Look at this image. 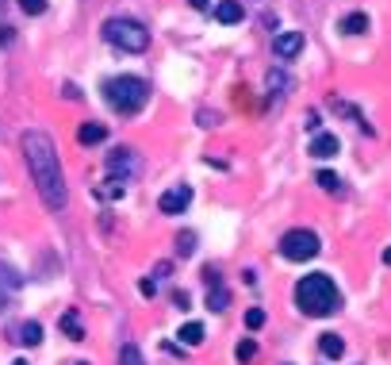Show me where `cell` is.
<instances>
[{"mask_svg": "<svg viewBox=\"0 0 391 365\" xmlns=\"http://www.w3.org/2000/svg\"><path fill=\"white\" fill-rule=\"evenodd\" d=\"M23 158H27V170L35 177V188L43 196V204L50 211L66 208V181H61V165H58V150H54L50 135L46 131H27L23 135Z\"/></svg>", "mask_w": 391, "mask_h": 365, "instance_id": "1", "label": "cell"}, {"mask_svg": "<svg viewBox=\"0 0 391 365\" xmlns=\"http://www.w3.org/2000/svg\"><path fill=\"white\" fill-rule=\"evenodd\" d=\"M296 304H299V311H307L311 319H326L342 308V292H337L330 273H311V277H299Z\"/></svg>", "mask_w": 391, "mask_h": 365, "instance_id": "2", "label": "cell"}, {"mask_svg": "<svg viewBox=\"0 0 391 365\" xmlns=\"http://www.w3.org/2000/svg\"><path fill=\"white\" fill-rule=\"evenodd\" d=\"M104 100L112 104V112H119V116H135V112H142L146 100H150V85H146L142 77L119 73V77H112L104 85Z\"/></svg>", "mask_w": 391, "mask_h": 365, "instance_id": "3", "label": "cell"}, {"mask_svg": "<svg viewBox=\"0 0 391 365\" xmlns=\"http://www.w3.org/2000/svg\"><path fill=\"white\" fill-rule=\"evenodd\" d=\"M104 43H112L115 50H127V54H142V50L150 47V31H146L138 20L112 16L104 24Z\"/></svg>", "mask_w": 391, "mask_h": 365, "instance_id": "4", "label": "cell"}, {"mask_svg": "<svg viewBox=\"0 0 391 365\" xmlns=\"http://www.w3.org/2000/svg\"><path fill=\"white\" fill-rule=\"evenodd\" d=\"M319 250H322L319 234L307 231V227H296V231H288L280 239V258H288V262H311Z\"/></svg>", "mask_w": 391, "mask_h": 365, "instance_id": "5", "label": "cell"}, {"mask_svg": "<svg viewBox=\"0 0 391 365\" xmlns=\"http://www.w3.org/2000/svg\"><path fill=\"white\" fill-rule=\"evenodd\" d=\"M138 170H142V162H138L135 150L119 147V150H112V154H107V177L130 181V177H138Z\"/></svg>", "mask_w": 391, "mask_h": 365, "instance_id": "6", "label": "cell"}, {"mask_svg": "<svg viewBox=\"0 0 391 365\" xmlns=\"http://www.w3.org/2000/svg\"><path fill=\"white\" fill-rule=\"evenodd\" d=\"M188 204H192V188H188V185H173L169 193L158 196V208L165 211V216H181Z\"/></svg>", "mask_w": 391, "mask_h": 365, "instance_id": "7", "label": "cell"}, {"mask_svg": "<svg viewBox=\"0 0 391 365\" xmlns=\"http://www.w3.org/2000/svg\"><path fill=\"white\" fill-rule=\"evenodd\" d=\"M299 50H303V35H299V31H280L273 39V54L280 58V62H291Z\"/></svg>", "mask_w": 391, "mask_h": 365, "instance_id": "8", "label": "cell"}, {"mask_svg": "<svg viewBox=\"0 0 391 365\" xmlns=\"http://www.w3.org/2000/svg\"><path fill=\"white\" fill-rule=\"evenodd\" d=\"M337 150H342V142H337V135H330V131H319L311 139V158H322V162H326V158H334Z\"/></svg>", "mask_w": 391, "mask_h": 365, "instance_id": "9", "label": "cell"}, {"mask_svg": "<svg viewBox=\"0 0 391 365\" xmlns=\"http://www.w3.org/2000/svg\"><path fill=\"white\" fill-rule=\"evenodd\" d=\"M104 139H107V127L96 124V119H84V124L77 127V142H81V147H100Z\"/></svg>", "mask_w": 391, "mask_h": 365, "instance_id": "10", "label": "cell"}, {"mask_svg": "<svg viewBox=\"0 0 391 365\" xmlns=\"http://www.w3.org/2000/svg\"><path fill=\"white\" fill-rule=\"evenodd\" d=\"M215 20H219V24H242L245 8L238 0H219V4H215Z\"/></svg>", "mask_w": 391, "mask_h": 365, "instance_id": "11", "label": "cell"}, {"mask_svg": "<svg viewBox=\"0 0 391 365\" xmlns=\"http://www.w3.org/2000/svg\"><path fill=\"white\" fill-rule=\"evenodd\" d=\"M319 350L326 357H342L345 354V338H342V334H334V331H326V334H319Z\"/></svg>", "mask_w": 391, "mask_h": 365, "instance_id": "12", "label": "cell"}, {"mask_svg": "<svg viewBox=\"0 0 391 365\" xmlns=\"http://www.w3.org/2000/svg\"><path fill=\"white\" fill-rule=\"evenodd\" d=\"M123 193H127V181H119V177H107L104 185H96V196H100V200H119Z\"/></svg>", "mask_w": 391, "mask_h": 365, "instance_id": "13", "label": "cell"}, {"mask_svg": "<svg viewBox=\"0 0 391 365\" xmlns=\"http://www.w3.org/2000/svg\"><path fill=\"white\" fill-rule=\"evenodd\" d=\"M58 327H61V334H69L73 342H81V338H84V327H81V319H77V311H73V308H69L66 315H61V323H58Z\"/></svg>", "mask_w": 391, "mask_h": 365, "instance_id": "14", "label": "cell"}, {"mask_svg": "<svg viewBox=\"0 0 391 365\" xmlns=\"http://www.w3.org/2000/svg\"><path fill=\"white\" fill-rule=\"evenodd\" d=\"M204 323H184L181 331H176V338L184 342V346H199V342H204Z\"/></svg>", "mask_w": 391, "mask_h": 365, "instance_id": "15", "label": "cell"}, {"mask_svg": "<svg viewBox=\"0 0 391 365\" xmlns=\"http://www.w3.org/2000/svg\"><path fill=\"white\" fill-rule=\"evenodd\" d=\"M342 31L345 35H365L368 31V16L365 12H349V16L342 20Z\"/></svg>", "mask_w": 391, "mask_h": 365, "instance_id": "16", "label": "cell"}, {"mask_svg": "<svg viewBox=\"0 0 391 365\" xmlns=\"http://www.w3.org/2000/svg\"><path fill=\"white\" fill-rule=\"evenodd\" d=\"M288 89H291V77H288V73L268 70V93H273V96H284Z\"/></svg>", "mask_w": 391, "mask_h": 365, "instance_id": "17", "label": "cell"}, {"mask_svg": "<svg viewBox=\"0 0 391 365\" xmlns=\"http://www.w3.org/2000/svg\"><path fill=\"white\" fill-rule=\"evenodd\" d=\"M20 342H23V346H38V342H43V327H38V323H23L20 327Z\"/></svg>", "mask_w": 391, "mask_h": 365, "instance_id": "18", "label": "cell"}, {"mask_svg": "<svg viewBox=\"0 0 391 365\" xmlns=\"http://www.w3.org/2000/svg\"><path fill=\"white\" fill-rule=\"evenodd\" d=\"M227 304H230V292H227L222 285L207 292V308H211V311H227Z\"/></svg>", "mask_w": 391, "mask_h": 365, "instance_id": "19", "label": "cell"}, {"mask_svg": "<svg viewBox=\"0 0 391 365\" xmlns=\"http://www.w3.org/2000/svg\"><path fill=\"white\" fill-rule=\"evenodd\" d=\"M234 357H238V362H242V365H250V362H253V357H257V342H253V338H245V342H238V350H234Z\"/></svg>", "mask_w": 391, "mask_h": 365, "instance_id": "20", "label": "cell"}, {"mask_svg": "<svg viewBox=\"0 0 391 365\" xmlns=\"http://www.w3.org/2000/svg\"><path fill=\"white\" fill-rule=\"evenodd\" d=\"M119 365H142V354H138V346H130V342H127V346L119 350Z\"/></svg>", "mask_w": 391, "mask_h": 365, "instance_id": "21", "label": "cell"}, {"mask_svg": "<svg viewBox=\"0 0 391 365\" xmlns=\"http://www.w3.org/2000/svg\"><path fill=\"white\" fill-rule=\"evenodd\" d=\"M314 181H319V185L326 188V193H337V188H342V181H337V173H330V170H322Z\"/></svg>", "mask_w": 391, "mask_h": 365, "instance_id": "22", "label": "cell"}, {"mask_svg": "<svg viewBox=\"0 0 391 365\" xmlns=\"http://www.w3.org/2000/svg\"><path fill=\"white\" fill-rule=\"evenodd\" d=\"M245 327H250V331H261V327H265V311L250 308V311H245Z\"/></svg>", "mask_w": 391, "mask_h": 365, "instance_id": "23", "label": "cell"}, {"mask_svg": "<svg viewBox=\"0 0 391 365\" xmlns=\"http://www.w3.org/2000/svg\"><path fill=\"white\" fill-rule=\"evenodd\" d=\"M0 285H8V288H20L23 285V277L15 269H8V265H0Z\"/></svg>", "mask_w": 391, "mask_h": 365, "instance_id": "24", "label": "cell"}, {"mask_svg": "<svg viewBox=\"0 0 391 365\" xmlns=\"http://www.w3.org/2000/svg\"><path fill=\"white\" fill-rule=\"evenodd\" d=\"M192 250H196V234H176V254L188 258Z\"/></svg>", "mask_w": 391, "mask_h": 365, "instance_id": "25", "label": "cell"}, {"mask_svg": "<svg viewBox=\"0 0 391 365\" xmlns=\"http://www.w3.org/2000/svg\"><path fill=\"white\" fill-rule=\"evenodd\" d=\"M20 8L27 12V16H43V12H46V0H20Z\"/></svg>", "mask_w": 391, "mask_h": 365, "instance_id": "26", "label": "cell"}, {"mask_svg": "<svg viewBox=\"0 0 391 365\" xmlns=\"http://www.w3.org/2000/svg\"><path fill=\"white\" fill-rule=\"evenodd\" d=\"M138 288H142V296H153V292H158V285H153L150 277H146V281H142V285H138Z\"/></svg>", "mask_w": 391, "mask_h": 365, "instance_id": "27", "label": "cell"}, {"mask_svg": "<svg viewBox=\"0 0 391 365\" xmlns=\"http://www.w3.org/2000/svg\"><path fill=\"white\" fill-rule=\"evenodd\" d=\"M207 4H211V0H192V8H196V12H204Z\"/></svg>", "mask_w": 391, "mask_h": 365, "instance_id": "28", "label": "cell"}, {"mask_svg": "<svg viewBox=\"0 0 391 365\" xmlns=\"http://www.w3.org/2000/svg\"><path fill=\"white\" fill-rule=\"evenodd\" d=\"M383 262H388V265H391V246H388V250H383Z\"/></svg>", "mask_w": 391, "mask_h": 365, "instance_id": "29", "label": "cell"}, {"mask_svg": "<svg viewBox=\"0 0 391 365\" xmlns=\"http://www.w3.org/2000/svg\"><path fill=\"white\" fill-rule=\"evenodd\" d=\"M12 365H27V362H23V357H20V362H12Z\"/></svg>", "mask_w": 391, "mask_h": 365, "instance_id": "30", "label": "cell"}, {"mask_svg": "<svg viewBox=\"0 0 391 365\" xmlns=\"http://www.w3.org/2000/svg\"><path fill=\"white\" fill-rule=\"evenodd\" d=\"M81 365H89V362H81Z\"/></svg>", "mask_w": 391, "mask_h": 365, "instance_id": "31", "label": "cell"}]
</instances>
